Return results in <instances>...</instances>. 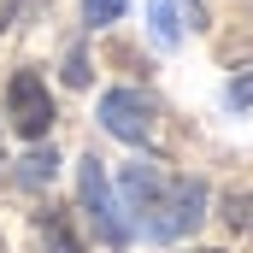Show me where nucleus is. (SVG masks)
Returning <instances> with one entry per match:
<instances>
[{
    "label": "nucleus",
    "instance_id": "6e6552de",
    "mask_svg": "<svg viewBox=\"0 0 253 253\" xmlns=\"http://www.w3.org/2000/svg\"><path fill=\"white\" fill-rule=\"evenodd\" d=\"M224 218H230V230H253V189H230Z\"/></svg>",
    "mask_w": 253,
    "mask_h": 253
},
{
    "label": "nucleus",
    "instance_id": "7ed1b4c3",
    "mask_svg": "<svg viewBox=\"0 0 253 253\" xmlns=\"http://www.w3.org/2000/svg\"><path fill=\"white\" fill-rule=\"evenodd\" d=\"M6 112H12V129H18L24 141H42V135L53 129V94H47V83H42L36 71H12V83H6Z\"/></svg>",
    "mask_w": 253,
    "mask_h": 253
},
{
    "label": "nucleus",
    "instance_id": "0eeeda50",
    "mask_svg": "<svg viewBox=\"0 0 253 253\" xmlns=\"http://www.w3.org/2000/svg\"><path fill=\"white\" fill-rule=\"evenodd\" d=\"M53 177H59V153H53V147L24 153V165H18V183H24V189H42V183H53Z\"/></svg>",
    "mask_w": 253,
    "mask_h": 253
},
{
    "label": "nucleus",
    "instance_id": "f257e3e1",
    "mask_svg": "<svg viewBox=\"0 0 253 253\" xmlns=\"http://www.w3.org/2000/svg\"><path fill=\"white\" fill-rule=\"evenodd\" d=\"M118 206H124L129 230H141L147 242H183L206 218V183L200 177H165L159 165H124L118 177Z\"/></svg>",
    "mask_w": 253,
    "mask_h": 253
},
{
    "label": "nucleus",
    "instance_id": "ddd939ff",
    "mask_svg": "<svg viewBox=\"0 0 253 253\" xmlns=\"http://www.w3.org/2000/svg\"><path fill=\"white\" fill-rule=\"evenodd\" d=\"M200 253H218V248H200Z\"/></svg>",
    "mask_w": 253,
    "mask_h": 253
},
{
    "label": "nucleus",
    "instance_id": "423d86ee",
    "mask_svg": "<svg viewBox=\"0 0 253 253\" xmlns=\"http://www.w3.org/2000/svg\"><path fill=\"white\" fill-rule=\"evenodd\" d=\"M36 230H42V248H47V253H83V242H77V230H71L65 212H42Z\"/></svg>",
    "mask_w": 253,
    "mask_h": 253
},
{
    "label": "nucleus",
    "instance_id": "f8f14e48",
    "mask_svg": "<svg viewBox=\"0 0 253 253\" xmlns=\"http://www.w3.org/2000/svg\"><path fill=\"white\" fill-rule=\"evenodd\" d=\"M12 18H18V0H0V30H6Z\"/></svg>",
    "mask_w": 253,
    "mask_h": 253
},
{
    "label": "nucleus",
    "instance_id": "9b49d317",
    "mask_svg": "<svg viewBox=\"0 0 253 253\" xmlns=\"http://www.w3.org/2000/svg\"><path fill=\"white\" fill-rule=\"evenodd\" d=\"M224 100H230V106H253V71H248V77H236V83L224 88Z\"/></svg>",
    "mask_w": 253,
    "mask_h": 253
},
{
    "label": "nucleus",
    "instance_id": "f03ea898",
    "mask_svg": "<svg viewBox=\"0 0 253 253\" xmlns=\"http://www.w3.org/2000/svg\"><path fill=\"white\" fill-rule=\"evenodd\" d=\"M77 206H83V218L94 224V236L106 242V248H129V218L124 206H118V189H112V177H106V165L88 153V159H77Z\"/></svg>",
    "mask_w": 253,
    "mask_h": 253
},
{
    "label": "nucleus",
    "instance_id": "20e7f679",
    "mask_svg": "<svg viewBox=\"0 0 253 253\" xmlns=\"http://www.w3.org/2000/svg\"><path fill=\"white\" fill-rule=\"evenodd\" d=\"M100 124L106 135H118V141H153V124H159V106L141 94V88H106L100 94Z\"/></svg>",
    "mask_w": 253,
    "mask_h": 253
},
{
    "label": "nucleus",
    "instance_id": "39448f33",
    "mask_svg": "<svg viewBox=\"0 0 253 253\" xmlns=\"http://www.w3.org/2000/svg\"><path fill=\"white\" fill-rule=\"evenodd\" d=\"M147 18H153V42L159 47H177L183 42V6L177 0H147Z\"/></svg>",
    "mask_w": 253,
    "mask_h": 253
},
{
    "label": "nucleus",
    "instance_id": "1a4fd4ad",
    "mask_svg": "<svg viewBox=\"0 0 253 253\" xmlns=\"http://www.w3.org/2000/svg\"><path fill=\"white\" fill-rule=\"evenodd\" d=\"M129 0H83V18L88 24H112V18H124Z\"/></svg>",
    "mask_w": 253,
    "mask_h": 253
},
{
    "label": "nucleus",
    "instance_id": "9d476101",
    "mask_svg": "<svg viewBox=\"0 0 253 253\" xmlns=\"http://www.w3.org/2000/svg\"><path fill=\"white\" fill-rule=\"evenodd\" d=\"M65 83L71 88H88V53H71L65 59Z\"/></svg>",
    "mask_w": 253,
    "mask_h": 253
}]
</instances>
